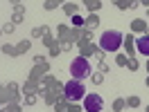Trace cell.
Returning a JSON list of instances; mask_svg holds the SVG:
<instances>
[{
	"mask_svg": "<svg viewBox=\"0 0 149 112\" xmlns=\"http://www.w3.org/2000/svg\"><path fill=\"white\" fill-rule=\"evenodd\" d=\"M122 38L124 36H122L118 29H106V31H102L97 45H100V49L106 52V54H109V52H118V49L122 47Z\"/></svg>",
	"mask_w": 149,
	"mask_h": 112,
	"instance_id": "1",
	"label": "cell"
},
{
	"mask_svg": "<svg viewBox=\"0 0 149 112\" xmlns=\"http://www.w3.org/2000/svg\"><path fill=\"white\" fill-rule=\"evenodd\" d=\"M63 96L68 99V101H72V103L84 101V96H86L84 83H81V81H77V79H70L68 83H63Z\"/></svg>",
	"mask_w": 149,
	"mask_h": 112,
	"instance_id": "2",
	"label": "cell"
},
{
	"mask_svg": "<svg viewBox=\"0 0 149 112\" xmlns=\"http://www.w3.org/2000/svg\"><path fill=\"white\" fill-rule=\"evenodd\" d=\"M70 74H72V79H77V81L91 79L93 70H91V63H88V58H84V56H74L72 63H70Z\"/></svg>",
	"mask_w": 149,
	"mask_h": 112,
	"instance_id": "3",
	"label": "cell"
},
{
	"mask_svg": "<svg viewBox=\"0 0 149 112\" xmlns=\"http://www.w3.org/2000/svg\"><path fill=\"white\" fill-rule=\"evenodd\" d=\"M102 108H104V99L100 94L91 92L84 96V112H100Z\"/></svg>",
	"mask_w": 149,
	"mask_h": 112,
	"instance_id": "4",
	"label": "cell"
},
{
	"mask_svg": "<svg viewBox=\"0 0 149 112\" xmlns=\"http://www.w3.org/2000/svg\"><path fill=\"white\" fill-rule=\"evenodd\" d=\"M45 74H50V63H47V61H45V63H34V67L29 70V76H27V79H32V81H38V83H41Z\"/></svg>",
	"mask_w": 149,
	"mask_h": 112,
	"instance_id": "5",
	"label": "cell"
},
{
	"mask_svg": "<svg viewBox=\"0 0 149 112\" xmlns=\"http://www.w3.org/2000/svg\"><path fill=\"white\" fill-rule=\"evenodd\" d=\"M20 92L25 94V96H27V94H36V96H43V94H45V87L38 83V81H32V79H27V81L23 83V87H20Z\"/></svg>",
	"mask_w": 149,
	"mask_h": 112,
	"instance_id": "6",
	"label": "cell"
},
{
	"mask_svg": "<svg viewBox=\"0 0 149 112\" xmlns=\"http://www.w3.org/2000/svg\"><path fill=\"white\" fill-rule=\"evenodd\" d=\"M41 85H43L45 90H52V92H56V94H63V83H61L56 76H52V74H45V76H43Z\"/></svg>",
	"mask_w": 149,
	"mask_h": 112,
	"instance_id": "7",
	"label": "cell"
},
{
	"mask_svg": "<svg viewBox=\"0 0 149 112\" xmlns=\"http://www.w3.org/2000/svg\"><path fill=\"white\" fill-rule=\"evenodd\" d=\"M136 54L149 56V34H140V38H136Z\"/></svg>",
	"mask_w": 149,
	"mask_h": 112,
	"instance_id": "8",
	"label": "cell"
},
{
	"mask_svg": "<svg viewBox=\"0 0 149 112\" xmlns=\"http://www.w3.org/2000/svg\"><path fill=\"white\" fill-rule=\"evenodd\" d=\"M100 52V45L97 43H86V45H79V56H84V58H91V56H95Z\"/></svg>",
	"mask_w": 149,
	"mask_h": 112,
	"instance_id": "9",
	"label": "cell"
},
{
	"mask_svg": "<svg viewBox=\"0 0 149 112\" xmlns=\"http://www.w3.org/2000/svg\"><path fill=\"white\" fill-rule=\"evenodd\" d=\"M147 20H145V18H133V20H131V34H138V36H140V34H147Z\"/></svg>",
	"mask_w": 149,
	"mask_h": 112,
	"instance_id": "10",
	"label": "cell"
},
{
	"mask_svg": "<svg viewBox=\"0 0 149 112\" xmlns=\"http://www.w3.org/2000/svg\"><path fill=\"white\" fill-rule=\"evenodd\" d=\"M5 87H7V92H9V103H20V85L11 81V83H7Z\"/></svg>",
	"mask_w": 149,
	"mask_h": 112,
	"instance_id": "11",
	"label": "cell"
},
{
	"mask_svg": "<svg viewBox=\"0 0 149 112\" xmlns=\"http://www.w3.org/2000/svg\"><path fill=\"white\" fill-rule=\"evenodd\" d=\"M122 47L127 49V56H136V36L127 34V36L122 38Z\"/></svg>",
	"mask_w": 149,
	"mask_h": 112,
	"instance_id": "12",
	"label": "cell"
},
{
	"mask_svg": "<svg viewBox=\"0 0 149 112\" xmlns=\"http://www.w3.org/2000/svg\"><path fill=\"white\" fill-rule=\"evenodd\" d=\"M97 27H100V16L97 14H88L84 18V29L86 31H95Z\"/></svg>",
	"mask_w": 149,
	"mask_h": 112,
	"instance_id": "13",
	"label": "cell"
},
{
	"mask_svg": "<svg viewBox=\"0 0 149 112\" xmlns=\"http://www.w3.org/2000/svg\"><path fill=\"white\" fill-rule=\"evenodd\" d=\"M86 29L84 27H70V34H68V43L72 45V43H79L81 38H84Z\"/></svg>",
	"mask_w": 149,
	"mask_h": 112,
	"instance_id": "14",
	"label": "cell"
},
{
	"mask_svg": "<svg viewBox=\"0 0 149 112\" xmlns=\"http://www.w3.org/2000/svg\"><path fill=\"white\" fill-rule=\"evenodd\" d=\"M23 18H25V7H23V5H16V7H14V16H11V23L18 27L20 23H23Z\"/></svg>",
	"mask_w": 149,
	"mask_h": 112,
	"instance_id": "15",
	"label": "cell"
},
{
	"mask_svg": "<svg viewBox=\"0 0 149 112\" xmlns=\"http://www.w3.org/2000/svg\"><path fill=\"white\" fill-rule=\"evenodd\" d=\"M86 5V9H88V14H97L100 11V7H102V0H81Z\"/></svg>",
	"mask_w": 149,
	"mask_h": 112,
	"instance_id": "16",
	"label": "cell"
},
{
	"mask_svg": "<svg viewBox=\"0 0 149 112\" xmlns=\"http://www.w3.org/2000/svg\"><path fill=\"white\" fill-rule=\"evenodd\" d=\"M2 54H7V56H14V58H18V49H16V45H11V43H2Z\"/></svg>",
	"mask_w": 149,
	"mask_h": 112,
	"instance_id": "17",
	"label": "cell"
},
{
	"mask_svg": "<svg viewBox=\"0 0 149 112\" xmlns=\"http://www.w3.org/2000/svg\"><path fill=\"white\" fill-rule=\"evenodd\" d=\"M68 103H70V101H68L63 94H61V96L56 99V103L52 105V108H54V112H65V110H68Z\"/></svg>",
	"mask_w": 149,
	"mask_h": 112,
	"instance_id": "18",
	"label": "cell"
},
{
	"mask_svg": "<svg viewBox=\"0 0 149 112\" xmlns=\"http://www.w3.org/2000/svg\"><path fill=\"white\" fill-rule=\"evenodd\" d=\"M59 96H61V94L52 92V90H45V94H43V103H45V105H54Z\"/></svg>",
	"mask_w": 149,
	"mask_h": 112,
	"instance_id": "19",
	"label": "cell"
},
{
	"mask_svg": "<svg viewBox=\"0 0 149 112\" xmlns=\"http://www.w3.org/2000/svg\"><path fill=\"white\" fill-rule=\"evenodd\" d=\"M61 7H63V14H65V16H74V14H79V7H77L74 2H63Z\"/></svg>",
	"mask_w": 149,
	"mask_h": 112,
	"instance_id": "20",
	"label": "cell"
},
{
	"mask_svg": "<svg viewBox=\"0 0 149 112\" xmlns=\"http://www.w3.org/2000/svg\"><path fill=\"white\" fill-rule=\"evenodd\" d=\"M41 43H43V47H47V49H50L52 45H56V38H54V34L50 31V34H45V36L41 38Z\"/></svg>",
	"mask_w": 149,
	"mask_h": 112,
	"instance_id": "21",
	"label": "cell"
},
{
	"mask_svg": "<svg viewBox=\"0 0 149 112\" xmlns=\"http://www.w3.org/2000/svg\"><path fill=\"white\" fill-rule=\"evenodd\" d=\"M127 67H129V72H138L140 70V63L136 56H129V61H127Z\"/></svg>",
	"mask_w": 149,
	"mask_h": 112,
	"instance_id": "22",
	"label": "cell"
},
{
	"mask_svg": "<svg viewBox=\"0 0 149 112\" xmlns=\"http://www.w3.org/2000/svg\"><path fill=\"white\" fill-rule=\"evenodd\" d=\"M29 47H32V43H29L27 38H23L18 45H16V49H18V54H25V52H29Z\"/></svg>",
	"mask_w": 149,
	"mask_h": 112,
	"instance_id": "23",
	"label": "cell"
},
{
	"mask_svg": "<svg viewBox=\"0 0 149 112\" xmlns=\"http://www.w3.org/2000/svg\"><path fill=\"white\" fill-rule=\"evenodd\" d=\"M140 96H136V94H131V96H127V108H140Z\"/></svg>",
	"mask_w": 149,
	"mask_h": 112,
	"instance_id": "24",
	"label": "cell"
},
{
	"mask_svg": "<svg viewBox=\"0 0 149 112\" xmlns=\"http://www.w3.org/2000/svg\"><path fill=\"white\" fill-rule=\"evenodd\" d=\"M47 29H50L47 25H43V27H34V29H32V38H43Z\"/></svg>",
	"mask_w": 149,
	"mask_h": 112,
	"instance_id": "25",
	"label": "cell"
},
{
	"mask_svg": "<svg viewBox=\"0 0 149 112\" xmlns=\"http://www.w3.org/2000/svg\"><path fill=\"white\" fill-rule=\"evenodd\" d=\"M127 108V99H115L113 101V112H122Z\"/></svg>",
	"mask_w": 149,
	"mask_h": 112,
	"instance_id": "26",
	"label": "cell"
},
{
	"mask_svg": "<svg viewBox=\"0 0 149 112\" xmlns=\"http://www.w3.org/2000/svg\"><path fill=\"white\" fill-rule=\"evenodd\" d=\"M61 52H63V49H61V45L56 43V45H52L50 49H47V56H50V58H56V56L61 54Z\"/></svg>",
	"mask_w": 149,
	"mask_h": 112,
	"instance_id": "27",
	"label": "cell"
},
{
	"mask_svg": "<svg viewBox=\"0 0 149 112\" xmlns=\"http://www.w3.org/2000/svg\"><path fill=\"white\" fill-rule=\"evenodd\" d=\"M91 81H93V85H102L104 83V74L102 72H93V74H91Z\"/></svg>",
	"mask_w": 149,
	"mask_h": 112,
	"instance_id": "28",
	"label": "cell"
},
{
	"mask_svg": "<svg viewBox=\"0 0 149 112\" xmlns=\"http://www.w3.org/2000/svg\"><path fill=\"white\" fill-rule=\"evenodd\" d=\"M127 61H129V56H127V54H118V56H115V65H118V67H127Z\"/></svg>",
	"mask_w": 149,
	"mask_h": 112,
	"instance_id": "29",
	"label": "cell"
},
{
	"mask_svg": "<svg viewBox=\"0 0 149 112\" xmlns=\"http://www.w3.org/2000/svg\"><path fill=\"white\" fill-rule=\"evenodd\" d=\"M56 7H59L56 0H45V2H43V9H45V11H54Z\"/></svg>",
	"mask_w": 149,
	"mask_h": 112,
	"instance_id": "30",
	"label": "cell"
},
{
	"mask_svg": "<svg viewBox=\"0 0 149 112\" xmlns=\"http://www.w3.org/2000/svg\"><path fill=\"white\" fill-rule=\"evenodd\" d=\"M70 20H72V27H84V18H81L79 14H74V16H70Z\"/></svg>",
	"mask_w": 149,
	"mask_h": 112,
	"instance_id": "31",
	"label": "cell"
},
{
	"mask_svg": "<svg viewBox=\"0 0 149 112\" xmlns=\"http://www.w3.org/2000/svg\"><path fill=\"white\" fill-rule=\"evenodd\" d=\"M65 112H84V105H79V103H68V110Z\"/></svg>",
	"mask_w": 149,
	"mask_h": 112,
	"instance_id": "32",
	"label": "cell"
},
{
	"mask_svg": "<svg viewBox=\"0 0 149 112\" xmlns=\"http://www.w3.org/2000/svg\"><path fill=\"white\" fill-rule=\"evenodd\" d=\"M5 110L7 112H23V108H20V103H7Z\"/></svg>",
	"mask_w": 149,
	"mask_h": 112,
	"instance_id": "33",
	"label": "cell"
},
{
	"mask_svg": "<svg viewBox=\"0 0 149 112\" xmlns=\"http://www.w3.org/2000/svg\"><path fill=\"white\" fill-rule=\"evenodd\" d=\"M113 5H115L118 9H122V11L129 9V2H127V0H113Z\"/></svg>",
	"mask_w": 149,
	"mask_h": 112,
	"instance_id": "34",
	"label": "cell"
},
{
	"mask_svg": "<svg viewBox=\"0 0 149 112\" xmlns=\"http://www.w3.org/2000/svg\"><path fill=\"white\" fill-rule=\"evenodd\" d=\"M34 103H36V94H27L23 99V105H34Z\"/></svg>",
	"mask_w": 149,
	"mask_h": 112,
	"instance_id": "35",
	"label": "cell"
},
{
	"mask_svg": "<svg viewBox=\"0 0 149 112\" xmlns=\"http://www.w3.org/2000/svg\"><path fill=\"white\" fill-rule=\"evenodd\" d=\"M14 29H16V25H14V23H5V25H2V34H11V31H14Z\"/></svg>",
	"mask_w": 149,
	"mask_h": 112,
	"instance_id": "36",
	"label": "cell"
},
{
	"mask_svg": "<svg viewBox=\"0 0 149 112\" xmlns=\"http://www.w3.org/2000/svg\"><path fill=\"white\" fill-rule=\"evenodd\" d=\"M97 72H102V74H106V72H109V65H106L104 61H100V65H97Z\"/></svg>",
	"mask_w": 149,
	"mask_h": 112,
	"instance_id": "37",
	"label": "cell"
},
{
	"mask_svg": "<svg viewBox=\"0 0 149 112\" xmlns=\"http://www.w3.org/2000/svg\"><path fill=\"white\" fill-rule=\"evenodd\" d=\"M45 61H47V58H45V56H41V54L34 56V63H45Z\"/></svg>",
	"mask_w": 149,
	"mask_h": 112,
	"instance_id": "38",
	"label": "cell"
},
{
	"mask_svg": "<svg viewBox=\"0 0 149 112\" xmlns=\"http://www.w3.org/2000/svg\"><path fill=\"white\" fill-rule=\"evenodd\" d=\"M127 2H129V9H136V7H138V5H140L138 0H127Z\"/></svg>",
	"mask_w": 149,
	"mask_h": 112,
	"instance_id": "39",
	"label": "cell"
},
{
	"mask_svg": "<svg viewBox=\"0 0 149 112\" xmlns=\"http://www.w3.org/2000/svg\"><path fill=\"white\" fill-rule=\"evenodd\" d=\"M104 54H106V52H102V49H100V52L95 54V58H97V61H104Z\"/></svg>",
	"mask_w": 149,
	"mask_h": 112,
	"instance_id": "40",
	"label": "cell"
},
{
	"mask_svg": "<svg viewBox=\"0 0 149 112\" xmlns=\"http://www.w3.org/2000/svg\"><path fill=\"white\" fill-rule=\"evenodd\" d=\"M138 2L142 5V7H147V9H149V0H138Z\"/></svg>",
	"mask_w": 149,
	"mask_h": 112,
	"instance_id": "41",
	"label": "cell"
},
{
	"mask_svg": "<svg viewBox=\"0 0 149 112\" xmlns=\"http://www.w3.org/2000/svg\"><path fill=\"white\" fill-rule=\"evenodd\" d=\"M11 5H14V7H16V5H23V0H9Z\"/></svg>",
	"mask_w": 149,
	"mask_h": 112,
	"instance_id": "42",
	"label": "cell"
},
{
	"mask_svg": "<svg viewBox=\"0 0 149 112\" xmlns=\"http://www.w3.org/2000/svg\"><path fill=\"white\" fill-rule=\"evenodd\" d=\"M145 85H147V87H149V76H147V79H145Z\"/></svg>",
	"mask_w": 149,
	"mask_h": 112,
	"instance_id": "43",
	"label": "cell"
},
{
	"mask_svg": "<svg viewBox=\"0 0 149 112\" xmlns=\"http://www.w3.org/2000/svg\"><path fill=\"white\" fill-rule=\"evenodd\" d=\"M56 2H59V5H63V2H68V0H56Z\"/></svg>",
	"mask_w": 149,
	"mask_h": 112,
	"instance_id": "44",
	"label": "cell"
},
{
	"mask_svg": "<svg viewBox=\"0 0 149 112\" xmlns=\"http://www.w3.org/2000/svg\"><path fill=\"white\" fill-rule=\"evenodd\" d=\"M0 112H7V110H5V105H0Z\"/></svg>",
	"mask_w": 149,
	"mask_h": 112,
	"instance_id": "45",
	"label": "cell"
},
{
	"mask_svg": "<svg viewBox=\"0 0 149 112\" xmlns=\"http://www.w3.org/2000/svg\"><path fill=\"white\" fill-rule=\"evenodd\" d=\"M147 72H149V58H147Z\"/></svg>",
	"mask_w": 149,
	"mask_h": 112,
	"instance_id": "46",
	"label": "cell"
},
{
	"mask_svg": "<svg viewBox=\"0 0 149 112\" xmlns=\"http://www.w3.org/2000/svg\"><path fill=\"white\" fill-rule=\"evenodd\" d=\"M0 36H2V27H0Z\"/></svg>",
	"mask_w": 149,
	"mask_h": 112,
	"instance_id": "47",
	"label": "cell"
},
{
	"mask_svg": "<svg viewBox=\"0 0 149 112\" xmlns=\"http://www.w3.org/2000/svg\"><path fill=\"white\" fill-rule=\"evenodd\" d=\"M2 87H5V85H2V83H0V90H2Z\"/></svg>",
	"mask_w": 149,
	"mask_h": 112,
	"instance_id": "48",
	"label": "cell"
},
{
	"mask_svg": "<svg viewBox=\"0 0 149 112\" xmlns=\"http://www.w3.org/2000/svg\"><path fill=\"white\" fill-rule=\"evenodd\" d=\"M147 18H149V9H147Z\"/></svg>",
	"mask_w": 149,
	"mask_h": 112,
	"instance_id": "49",
	"label": "cell"
},
{
	"mask_svg": "<svg viewBox=\"0 0 149 112\" xmlns=\"http://www.w3.org/2000/svg\"><path fill=\"white\" fill-rule=\"evenodd\" d=\"M145 112H149V105H147V110H145Z\"/></svg>",
	"mask_w": 149,
	"mask_h": 112,
	"instance_id": "50",
	"label": "cell"
},
{
	"mask_svg": "<svg viewBox=\"0 0 149 112\" xmlns=\"http://www.w3.org/2000/svg\"><path fill=\"white\" fill-rule=\"evenodd\" d=\"M0 105H2V103H0Z\"/></svg>",
	"mask_w": 149,
	"mask_h": 112,
	"instance_id": "51",
	"label": "cell"
}]
</instances>
